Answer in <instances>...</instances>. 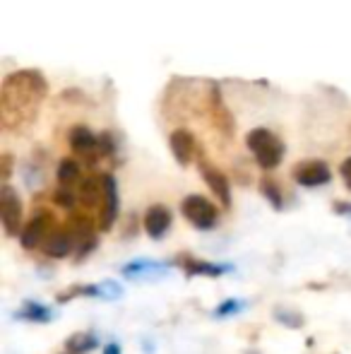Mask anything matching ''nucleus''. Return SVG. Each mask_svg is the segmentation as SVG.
Listing matches in <instances>:
<instances>
[{
  "mask_svg": "<svg viewBox=\"0 0 351 354\" xmlns=\"http://www.w3.org/2000/svg\"><path fill=\"white\" fill-rule=\"evenodd\" d=\"M53 201H56V205H61V207H72L77 201H80V198H77V193L72 191L70 186L61 183V186H58V191H56V196H53Z\"/></svg>",
  "mask_w": 351,
  "mask_h": 354,
  "instance_id": "nucleus-17",
  "label": "nucleus"
},
{
  "mask_svg": "<svg viewBox=\"0 0 351 354\" xmlns=\"http://www.w3.org/2000/svg\"><path fill=\"white\" fill-rule=\"evenodd\" d=\"M103 210H101V229L108 232L116 222V214H118V188H116V178L111 174H103Z\"/></svg>",
  "mask_w": 351,
  "mask_h": 354,
  "instance_id": "nucleus-9",
  "label": "nucleus"
},
{
  "mask_svg": "<svg viewBox=\"0 0 351 354\" xmlns=\"http://www.w3.org/2000/svg\"><path fill=\"white\" fill-rule=\"evenodd\" d=\"M48 227H51V214H48V212L34 214V217L24 224L22 234H19V241H22V246L27 248V251L41 246L43 239L48 236Z\"/></svg>",
  "mask_w": 351,
  "mask_h": 354,
  "instance_id": "nucleus-5",
  "label": "nucleus"
},
{
  "mask_svg": "<svg viewBox=\"0 0 351 354\" xmlns=\"http://www.w3.org/2000/svg\"><path fill=\"white\" fill-rule=\"evenodd\" d=\"M77 176H80V164H77L75 159H63V162L58 164V181L61 183L72 186V183L77 181Z\"/></svg>",
  "mask_w": 351,
  "mask_h": 354,
  "instance_id": "nucleus-15",
  "label": "nucleus"
},
{
  "mask_svg": "<svg viewBox=\"0 0 351 354\" xmlns=\"http://www.w3.org/2000/svg\"><path fill=\"white\" fill-rule=\"evenodd\" d=\"M0 219H3V227L8 236L19 234V224H22V203L19 196L14 193L12 186L5 183L3 193H0Z\"/></svg>",
  "mask_w": 351,
  "mask_h": 354,
  "instance_id": "nucleus-3",
  "label": "nucleus"
},
{
  "mask_svg": "<svg viewBox=\"0 0 351 354\" xmlns=\"http://www.w3.org/2000/svg\"><path fill=\"white\" fill-rule=\"evenodd\" d=\"M212 89H214V94H212V99H210V106H212V118H214V126L219 128L224 136H231V133H234V121H231V113L226 111L224 102H221L219 89H217V87H212Z\"/></svg>",
  "mask_w": 351,
  "mask_h": 354,
  "instance_id": "nucleus-12",
  "label": "nucleus"
},
{
  "mask_svg": "<svg viewBox=\"0 0 351 354\" xmlns=\"http://www.w3.org/2000/svg\"><path fill=\"white\" fill-rule=\"evenodd\" d=\"M291 176H294V181L299 183V186L318 188V186H323V183H328L330 178H332V174H330L328 164L320 162V159H305V162L296 164Z\"/></svg>",
  "mask_w": 351,
  "mask_h": 354,
  "instance_id": "nucleus-4",
  "label": "nucleus"
},
{
  "mask_svg": "<svg viewBox=\"0 0 351 354\" xmlns=\"http://www.w3.org/2000/svg\"><path fill=\"white\" fill-rule=\"evenodd\" d=\"M200 174H202V178H205L207 186L212 188V193H214V196L219 198L221 205L231 207V186H229V178H226L224 174H221L217 167L207 164L205 159H200Z\"/></svg>",
  "mask_w": 351,
  "mask_h": 354,
  "instance_id": "nucleus-6",
  "label": "nucleus"
},
{
  "mask_svg": "<svg viewBox=\"0 0 351 354\" xmlns=\"http://www.w3.org/2000/svg\"><path fill=\"white\" fill-rule=\"evenodd\" d=\"M75 246V239H72L70 232H51L41 243V251L46 253L48 258H66L68 253Z\"/></svg>",
  "mask_w": 351,
  "mask_h": 354,
  "instance_id": "nucleus-11",
  "label": "nucleus"
},
{
  "mask_svg": "<svg viewBox=\"0 0 351 354\" xmlns=\"http://www.w3.org/2000/svg\"><path fill=\"white\" fill-rule=\"evenodd\" d=\"M260 191H263V196L270 201V205L274 207V210H281V207H284L281 191H279V186L272 181V178H263V181H260Z\"/></svg>",
  "mask_w": 351,
  "mask_h": 354,
  "instance_id": "nucleus-16",
  "label": "nucleus"
},
{
  "mask_svg": "<svg viewBox=\"0 0 351 354\" xmlns=\"http://www.w3.org/2000/svg\"><path fill=\"white\" fill-rule=\"evenodd\" d=\"M68 352L72 354H85V352H92L97 347V337L89 335V333H77V335H70L66 342Z\"/></svg>",
  "mask_w": 351,
  "mask_h": 354,
  "instance_id": "nucleus-13",
  "label": "nucleus"
},
{
  "mask_svg": "<svg viewBox=\"0 0 351 354\" xmlns=\"http://www.w3.org/2000/svg\"><path fill=\"white\" fill-rule=\"evenodd\" d=\"M19 318L32 321V323H48L51 321V311L43 308V306H39V304H34V301H27L22 311H19Z\"/></svg>",
  "mask_w": 351,
  "mask_h": 354,
  "instance_id": "nucleus-14",
  "label": "nucleus"
},
{
  "mask_svg": "<svg viewBox=\"0 0 351 354\" xmlns=\"http://www.w3.org/2000/svg\"><path fill=\"white\" fill-rule=\"evenodd\" d=\"M103 354H121V345H116V342H111V345L103 347Z\"/></svg>",
  "mask_w": 351,
  "mask_h": 354,
  "instance_id": "nucleus-21",
  "label": "nucleus"
},
{
  "mask_svg": "<svg viewBox=\"0 0 351 354\" xmlns=\"http://www.w3.org/2000/svg\"><path fill=\"white\" fill-rule=\"evenodd\" d=\"M171 224H174V217H171L169 207H164V205H152L145 214V232L150 234L152 239L166 236Z\"/></svg>",
  "mask_w": 351,
  "mask_h": 354,
  "instance_id": "nucleus-8",
  "label": "nucleus"
},
{
  "mask_svg": "<svg viewBox=\"0 0 351 354\" xmlns=\"http://www.w3.org/2000/svg\"><path fill=\"white\" fill-rule=\"evenodd\" d=\"M169 145H171V152H174L178 164H183V167L192 164V159H195V138H192L190 133L174 131L169 138Z\"/></svg>",
  "mask_w": 351,
  "mask_h": 354,
  "instance_id": "nucleus-10",
  "label": "nucleus"
},
{
  "mask_svg": "<svg viewBox=\"0 0 351 354\" xmlns=\"http://www.w3.org/2000/svg\"><path fill=\"white\" fill-rule=\"evenodd\" d=\"M339 174H342L344 183H347V188L351 191V157H347V159L342 162V167H339Z\"/></svg>",
  "mask_w": 351,
  "mask_h": 354,
  "instance_id": "nucleus-19",
  "label": "nucleus"
},
{
  "mask_svg": "<svg viewBox=\"0 0 351 354\" xmlns=\"http://www.w3.org/2000/svg\"><path fill=\"white\" fill-rule=\"evenodd\" d=\"M176 266L183 268L188 277H197V275H205V277H219L224 272H229V266H217V263H207L200 261L195 256H188V253H181L176 258Z\"/></svg>",
  "mask_w": 351,
  "mask_h": 354,
  "instance_id": "nucleus-7",
  "label": "nucleus"
},
{
  "mask_svg": "<svg viewBox=\"0 0 351 354\" xmlns=\"http://www.w3.org/2000/svg\"><path fill=\"white\" fill-rule=\"evenodd\" d=\"M181 212L195 229H214L219 219L217 205H212V201H207L205 196H188L181 203Z\"/></svg>",
  "mask_w": 351,
  "mask_h": 354,
  "instance_id": "nucleus-2",
  "label": "nucleus"
},
{
  "mask_svg": "<svg viewBox=\"0 0 351 354\" xmlns=\"http://www.w3.org/2000/svg\"><path fill=\"white\" fill-rule=\"evenodd\" d=\"M10 164H12V159H10V154H5V157H3V178H5V183H8V178H10Z\"/></svg>",
  "mask_w": 351,
  "mask_h": 354,
  "instance_id": "nucleus-20",
  "label": "nucleus"
},
{
  "mask_svg": "<svg viewBox=\"0 0 351 354\" xmlns=\"http://www.w3.org/2000/svg\"><path fill=\"white\" fill-rule=\"evenodd\" d=\"M245 145H248V149L253 152L258 167L265 169V171L277 169L281 164V159H284V142L272 131H267V128H255V131H250L248 136H245Z\"/></svg>",
  "mask_w": 351,
  "mask_h": 354,
  "instance_id": "nucleus-1",
  "label": "nucleus"
},
{
  "mask_svg": "<svg viewBox=\"0 0 351 354\" xmlns=\"http://www.w3.org/2000/svg\"><path fill=\"white\" fill-rule=\"evenodd\" d=\"M236 311H241V304L236 301V299H229V301H224L217 308V316H229V313H236Z\"/></svg>",
  "mask_w": 351,
  "mask_h": 354,
  "instance_id": "nucleus-18",
  "label": "nucleus"
}]
</instances>
